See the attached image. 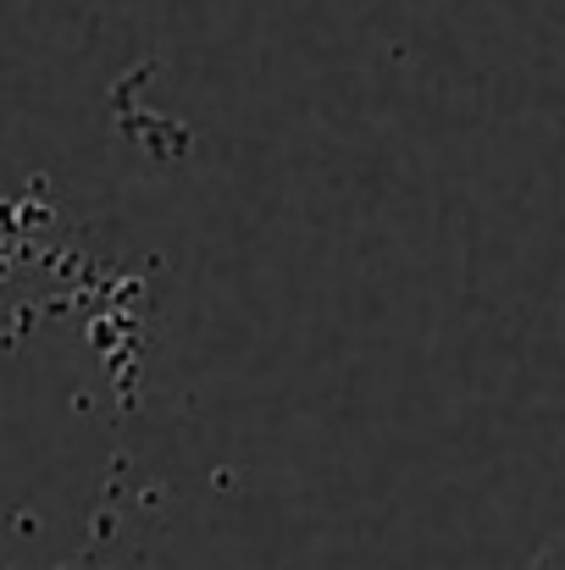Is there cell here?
<instances>
[{
    "label": "cell",
    "mask_w": 565,
    "mask_h": 570,
    "mask_svg": "<svg viewBox=\"0 0 565 570\" xmlns=\"http://www.w3.org/2000/svg\"><path fill=\"white\" fill-rule=\"evenodd\" d=\"M533 570H565V532L538 554V560H533Z\"/></svg>",
    "instance_id": "cell-1"
}]
</instances>
